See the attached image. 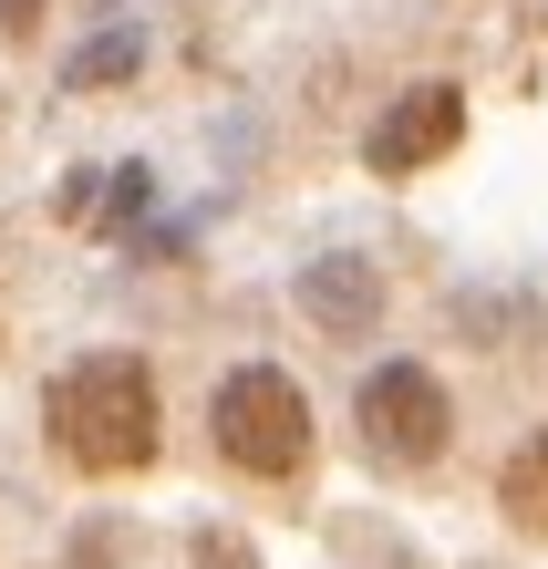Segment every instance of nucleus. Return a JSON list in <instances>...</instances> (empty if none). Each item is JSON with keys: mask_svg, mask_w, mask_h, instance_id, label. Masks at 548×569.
Masks as SVG:
<instances>
[{"mask_svg": "<svg viewBox=\"0 0 548 569\" xmlns=\"http://www.w3.org/2000/svg\"><path fill=\"white\" fill-rule=\"evenodd\" d=\"M62 569H134V539L114 518H83L73 539H62Z\"/></svg>", "mask_w": 548, "mask_h": 569, "instance_id": "nucleus-7", "label": "nucleus"}, {"mask_svg": "<svg viewBox=\"0 0 548 569\" xmlns=\"http://www.w3.org/2000/svg\"><path fill=\"white\" fill-rule=\"evenodd\" d=\"M383 270H372L362 249H321L311 270L290 280V311L321 331V342H372V331H383Z\"/></svg>", "mask_w": 548, "mask_h": 569, "instance_id": "nucleus-5", "label": "nucleus"}, {"mask_svg": "<svg viewBox=\"0 0 548 569\" xmlns=\"http://www.w3.org/2000/svg\"><path fill=\"white\" fill-rule=\"evenodd\" d=\"M497 518L518 528L528 549H548V425H538L528 446H518V456L497 466Z\"/></svg>", "mask_w": 548, "mask_h": 569, "instance_id": "nucleus-6", "label": "nucleus"}, {"mask_svg": "<svg viewBox=\"0 0 548 569\" xmlns=\"http://www.w3.org/2000/svg\"><path fill=\"white\" fill-rule=\"evenodd\" d=\"M208 435H218V456L238 466V477H259V487H290L300 466H311V446H321L311 393H300L290 362H238V373H218Z\"/></svg>", "mask_w": 548, "mask_h": 569, "instance_id": "nucleus-2", "label": "nucleus"}, {"mask_svg": "<svg viewBox=\"0 0 548 569\" xmlns=\"http://www.w3.org/2000/svg\"><path fill=\"white\" fill-rule=\"evenodd\" d=\"M114 73H134V42H93V52L73 62V83H83V93H114Z\"/></svg>", "mask_w": 548, "mask_h": 569, "instance_id": "nucleus-9", "label": "nucleus"}, {"mask_svg": "<svg viewBox=\"0 0 548 569\" xmlns=\"http://www.w3.org/2000/svg\"><path fill=\"white\" fill-rule=\"evenodd\" d=\"M42 435L83 487H124L166 456V393L146 352H73L42 393Z\"/></svg>", "mask_w": 548, "mask_h": 569, "instance_id": "nucleus-1", "label": "nucleus"}, {"mask_svg": "<svg viewBox=\"0 0 548 569\" xmlns=\"http://www.w3.org/2000/svg\"><path fill=\"white\" fill-rule=\"evenodd\" d=\"M42 21H52V0H0V42H42Z\"/></svg>", "mask_w": 548, "mask_h": 569, "instance_id": "nucleus-10", "label": "nucleus"}, {"mask_svg": "<svg viewBox=\"0 0 548 569\" xmlns=\"http://www.w3.org/2000/svg\"><path fill=\"white\" fill-rule=\"evenodd\" d=\"M456 146H466V83H403L383 114L362 124V177H383V187H403V177H435V166H456Z\"/></svg>", "mask_w": 548, "mask_h": 569, "instance_id": "nucleus-4", "label": "nucleus"}, {"mask_svg": "<svg viewBox=\"0 0 548 569\" xmlns=\"http://www.w3.org/2000/svg\"><path fill=\"white\" fill-rule=\"evenodd\" d=\"M187 569H259V549L238 539V528H197V539H187Z\"/></svg>", "mask_w": 548, "mask_h": 569, "instance_id": "nucleus-8", "label": "nucleus"}, {"mask_svg": "<svg viewBox=\"0 0 548 569\" xmlns=\"http://www.w3.org/2000/svg\"><path fill=\"white\" fill-rule=\"evenodd\" d=\"M352 435L383 477H425L456 446V393H445L435 362H372L362 393H352Z\"/></svg>", "mask_w": 548, "mask_h": 569, "instance_id": "nucleus-3", "label": "nucleus"}, {"mask_svg": "<svg viewBox=\"0 0 548 569\" xmlns=\"http://www.w3.org/2000/svg\"><path fill=\"white\" fill-rule=\"evenodd\" d=\"M372 569H425V549H383V559H372Z\"/></svg>", "mask_w": 548, "mask_h": 569, "instance_id": "nucleus-11", "label": "nucleus"}]
</instances>
